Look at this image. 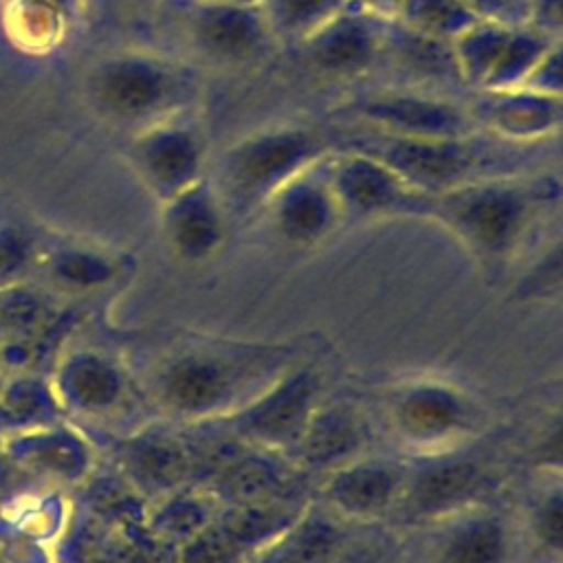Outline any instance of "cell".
<instances>
[{
	"label": "cell",
	"mask_w": 563,
	"mask_h": 563,
	"mask_svg": "<svg viewBox=\"0 0 563 563\" xmlns=\"http://www.w3.org/2000/svg\"><path fill=\"white\" fill-rule=\"evenodd\" d=\"M295 365L288 343H189L158 363L152 391L158 405L178 418H224Z\"/></svg>",
	"instance_id": "6da1fadb"
},
{
	"label": "cell",
	"mask_w": 563,
	"mask_h": 563,
	"mask_svg": "<svg viewBox=\"0 0 563 563\" xmlns=\"http://www.w3.org/2000/svg\"><path fill=\"white\" fill-rule=\"evenodd\" d=\"M556 200L554 178L517 172L471 180L431 196L427 218L451 231L473 255L495 264L523 246Z\"/></svg>",
	"instance_id": "7a4b0ae2"
},
{
	"label": "cell",
	"mask_w": 563,
	"mask_h": 563,
	"mask_svg": "<svg viewBox=\"0 0 563 563\" xmlns=\"http://www.w3.org/2000/svg\"><path fill=\"white\" fill-rule=\"evenodd\" d=\"M330 139L332 147L356 150L378 158L407 185L429 196L471 180L517 174L521 172L519 158L526 156L523 150H530L484 132L453 139H420L345 125Z\"/></svg>",
	"instance_id": "3957f363"
},
{
	"label": "cell",
	"mask_w": 563,
	"mask_h": 563,
	"mask_svg": "<svg viewBox=\"0 0 563 563\" xmlns=\"http://www.w3.org/2000/svg\"><path fill=\"white\" fill-rule=\"evenodd\" d=\"M332 152V139L310 125L275 123L229 143L209 178L229 216L264 209L266 200L292 176Z\"/></svg>",
	"instance_id": "277c9868"
},
{
	"label": "cell",
	"mask_w": 563,
	"mask_h": 563,
	"mask_svg": "<svg viewBox=\"0 0 563 563\" xmlns=\"http://www.w3.org/2000/svg\"><path fill=\"white\" fill-rule=\"evenodd\" d=\"M97 108L134 132L185 112L191 84L180 66L147 51H121L106 57L90 81Z\"/></svg>",
	"instance_id": "5b68a950"
},
{
	"label": "cell",
	"mask_w": 563,
	"mask_h": 563,
	"mask_svg": "<svg viewBox=\"0 0 563 563\" xmlns=\"http://www.w3.org/2000/svg\"><path fill=\"white\" fill-rule=\"evenodd\" d=\"M334 117L343 119V125L396 136L453 139L482 132L466 103L405 86H387L358 95L341 103Z\"/></svg>",
	"instance_id": "8992f818"
},
{
	"label": "cell",
	"mask_w": 563,
	"mask_h": 563,
	"mask_svg": "<svg viewBox=\"0 0 563 563\" xmlns=\"http://www.w3.org/2000/svg\"><path fill=\"white\" fill-rule=\"evenodd\" d=\"M554 42L559 40L530 24L475 22L451 42V48L462 88L490 92L521 86L537 59Z\"/></svg>",
	"instance_id": "52a82bcc"
},
{
	"label": "cell",
	"mask_w": 563,
	"mask_h": 563,
	"mask_svg": "<svg viewBox=\"0 0 563 563\" xmlns=\"http://www.w3.org/2000/svg\"><path fill=\"white\" fill-rule=\"evenodd\" d=\"M180 33L200 59L222 68L253 66L279 46L253 0H187Z\"/></svg>",
	"instance_id": "ba28073f"
},
{
	"label": "cell",
	"mask_w": 563,
	"mask_h": 563,
	"mask_svg": "<svg viewBox=\"0 0 563 563\" xmlns=\"http://www.w3.org/2000/svg\"><path fill=\"white\" fill-rule=\"evenodd\" d=\"M473 398L444 380H411L398 387L387 407L394 433L409 446L444 451L468 438L479 422Z\"/></svg>",
	"instance_id": "9c48e42d"
},
{
	"label": "cell",
	"mask_w": 563,
	"mask_h": 563,
	"mask_svg": "<svg viewBox=\"0 0 563 563\" xmlns=\"http://www.w3.org/2000/svg\"><path fill=\"white\" fill-rule=\"evenodd\" d=\"M325 174L343 220L389 216L427 218L431 196L407 185L396 172L369 154L332 147L325 156Z\"/></svg>",
	"instance_id": "30bf717a"
},
{
	"label": "cell",
	"mask_w": 563,
	"mask_h": 563,
	"mask_svg": "<svg viewBox=\"0 0 563 563\" xmlns=\"http://www.w3.org/2000/svg\"><path fill=\"white\" fill-rule=\"evenodd\" d=\"M128 154L158 202L207 178V141L185 112L136 130Z\"/></svg>",
	"instance_id": "8fae6325"
},
{
	"label": "cell",
	"mask_w": 563,
	"mask_h": 563,
	"mask_svg": "<svg viewBox=\"0 0 563 563\" xmlns=\"http://www.w3.org/2000/svg\"><path fill=\"white\" fill-rule=\"evenodd\" d=\"M321 380L310 367L295 365L222 422L262 449H292L319 407Z\"/></svg>",
	"instance_id": "7c38bea8"
},
{
	"label": "cell",
	"mask_w": 563,
	"mask_h": 563,
	"mask_svg": "<svg viewBox=\"0 0 563 563\" xmlns=\"http://www.w3.org/2000/svg\"><path fill=\"white\" fill-rule=\"evenodd\" d=\"M385 22L354 4L343 7L295 48L321 77L356 79L378 68Z\"/></svg>",
	"instance_id": "4fadbf2b"
},
{
	"label": "cell",
	"mask_w": 563,
	"mask_h": 563,
	"mask_svg": "<svg viewBox=\"0 0 563 563\" xmlns=\"http://www.w3.org/2000/svg\"><path fill=\"white\" fill-rule=\"evenodd\" d=\"M277 501L235 504L227 515H216L183 541L178 563H244L251 552L299 515Z\"/></svg>",
	"instance_id": "5bb4252c"
},
{
	"label": "cell",
	"mask_w": 563,
	"mask_h": 563,
	"mask_svg": "<svg viewBox=\"0 0 563 563\" xmlns=\"http://www.w3.org/2000/svg\"><path fill=\"white\" fill-rule=\"evenodd\" d=\"M466 106L484 134L521 147L550 141L563 123V97L523 86L475 92Z\"/></svg>",
	"instance_id": "9a60e30c"
},
{
	"label": "cell",
	"mask_w": 563,
	"mask_h": 563,
	"mask_svg": "<svg viewBox=\"0 0 563 563\" xmlns=\"http://www.w3.org/2000/svg\"><path fill=\"white\" fill-rule=\"evenodd\" d=\"M325 156L284 183L264 205L275 233L288 244H317L343 220L328 183Z\"/></svg>",
	"instance_id": "2e32d148"
},
{
	"label": "cell",
	"mask_w": 563,
	"mask_h": 563,
	"mask_svg": "<svg viewBox=\"0 0 563 563\" xmlns=\"http://www.w3.org/2000/svg\"><path fill=\"white\" fill-rule=\"evenodd\" d=\"M161 207V231L176 257L205 262L224 244L229 211L209 178L183 189Z\"/></svg>",
	"instance_id": "e0dca14e"
},
{
	"label": "cell",
	"mask_w": 563,
	"mask_h": 563,
	"mask_svg": "<svg viewBox=\"0 0 563 563\" xmlns=\"http://www.w3.org/2000/svg\"><path fill=\"white\" fill-rule=\"evenodd\" d=\"M407 468L383 460H350L328 471L323 497L341 515L374 519L396 510Z\"/></svg>",
	"instance_id": "ac0fdd59"
},
{
	"label": "cell",
	"mask_w": 563,
	"mask_h": 563,
	"mask_svg": "<svg viewBox=\"0 0 563 563\" xmlns=\"http://www.w3.org/2000/svg\"><path fill=\"white\" fill-rule=\"evenodd\" d=\"M484 486L486 475L477 462L442 455L418 471H407L396 510L416 519L440 517L460 510L475 499Z\"/></svg>",
	"instance_id": "d6986e66"
},
{
	"label": "cell",
	"mask_w": 563,
	"mask_h": 563,
	"mask_svg": "<svg viewBox=\"0 0 563 563\" xmlns=\"http://www.w3.org/2000/svg\"><path fill=\"white\" fill-rule=\"evenodd\" d=\"M396 77V86L433 92V86H462L451 42L416 33L396 20L385 22L378 68Z\"/></svg>",
	"instance_id": "ffe728a7"
},
{
	"label": "cell",
	"mask_w": 563,
	"mask_h": 563,
	"mask_svg": "<svg viewBox=\"0 0 563 563\" xmlns=\"http://www.w3.org/2000/svg\"><path fill=\"white\" fill-rule=\"evenodd\" d=\"M363 435L365 429L354 409L345 405L317 407L292 451L306 466H325L330 471L356 457Z\"/></svg>",
	"instance_id": "44dd1931"
},
{
	"label": "cell",
	"mask_w": 563,
	"mask_h": 563,
	"mask_svg": "<svg viewBox=\"0 0 563 563\" xmlns=\"http://www.w3.org/2000/svg\"><path fill=\"white\" fill-rule=\"evenodd\" d=\"M336 548V526L323 512L306 510L251 552L244 563H332Z\"/></svg>",
	"instance_id": "7402d4cb"
},
{
	"label": "cell",
	"mask_w": 563,
	"mask_h": 563,
	"mask_svg": "<svg viewBox=\"0 0 563 563\" xmlns=\"http://www.w3.org/2000/svg\"><path fill=\"white\" fill-rule=\"evenodd\" d=\"M125 374L121 367L99 354L84 352L73 356L62 369L64 396L81 411L103 413L125 396Z\"/></svg>",
	"instance_id": "603a6c76"
},
{
	"label": "cell",
	"mask_w": 563,
	"mask_h": 563,
	"mask_svg": "<svg viewBox=\"0 0 563 563\" xmlns=\"http://www.w3.org/2000/svg\"><path fill=\"white\" fill-rule=\"evenodd\" d=\"M510 537L495 515L457 519L438 545V563H508Z\"/></svg>",
	"instance_id": "cb8c5ba5"
},
{
	"label": "cell",
	"mask_w": 563,
	"mask_h": 563,
	"mask_svg": "<svg viewBox=\"0 0 563 563\" xmlns=\"http://www.w3.org/2000/svg\"><path fill=\"white\" fill-rule=\"evenodd\" d=\"M123 457L132 477L156 490L178 486L189 471L185 446L167 435H141L128 444Z\"/></svg>",
	"instance_id": "d4e9b609"
},
{
	"label": "cell",
	"mask_w": 563,
	"mask_h": 563,
	"mask_svg": "<svg viewBox=\"0 0 563 563\" xmlns=\"http://www.w3.org/2000/svg\"><path fill=\"white\" fill-rule=\"evenodd\" d=\"M262 11L275 42L297 46L321 24L334 18L347 0H253Z\"/></svg>",
	"instance_id": "484cf974"
},
{
	"label": "cell",
	"mask_w": 563,
	"mask_h": 563,
	"mask_svg": "<svg viewBox=\"0 0 563 563\" xmlns=\"http://www.w3.org/2000/svg\"><path fill=\"white\" fill-rule=\"evenodd\" d=\"M391 20L442 42H453L477 22L462 0H400Z\"/></svg>",
	"instance_id": "4316f807"
},
{
	"label": "cell",
	"mask_w": 563,
	"mask_h": 563,
	"mask_svg": "<svg viewBox=\"0 0 563 563\" xmlns=\"http://www.w3.org/2000/svg\"><path fill=\"white\" fill-rule=\"evenodd\" d=\"M216 517L209 497L202 495H176L172 497L154 519V526L165 537H180L183 541L196 534Z\"/></svg>",
	"instance_id": "83f0119b"
},
{
	"label": "cell",
	"mask_w": 563,
	"mask_h": 563,
	"mask_svg": "<svg viewBox=\"0 0 563 563\" xmlns=\"http://www.w3.org/2000/svg\"><path fill=\"white\" fill-rule=\"evenodd\" d=\"M112 260L90 251H66L55 262V275L75 288H92L114 277Z\"/></svg>",
	"instance_id": "f1b7e54d"
},
{
	"label": "cell",
	"mask_w": 563,
	"mask_h": 563,
	"mask_svg": "<svg viewBox=\"0 0 563 563\" xmlns=\"http://www.w3.org/2000/svg\"><path fill=\"white\" fill-rule=\"evenodd\" d=\"M532 534L537 543L550 552V554H561L563 550V495L561 488H554L552 493L543 495L539 504L532 510L530 519Z\"/></svg>",
	"instance_id": "f546056e"
},
{
	"label": "cell",
	"mask_w": 563,
	"mask_h": 563,
	"mask_svg": "<svg viewBox=\"0 0 563 563\" xmlns=\"http://www.w3.org/2000/svg\"><path fill=\"white\" fill-rule=\"evenodd\" d=\"M561 273H563V257H561V244L556 242L552 249L541 253V257L521 277L517 292L523 299H545L552 292L559 295L561 292Z\"/></svg>",
	"instance_id": "4dcf8cb0"
},
{
	"label": "cell",
	"mask_w": 563,
	"mask_h": 563,
	"mask_svg": "<svg viewBox=\"0 0 563 563\" xmlns=\"http://www.w3.org/2000/svg\"><path fill=\"white\" fill-rule=\"evenodd\" d=\"M35 460L42 468L59 475H77L86 464V451L66 435H48L35 444Z\"/></svg>",
	"instance_id": "1f68e13d"
},
{
	"label": "cell",
	"mask_w": 563,
	"mask_h": 563,
	"mask_svg": "<svg viewBox=\"0 0 563 563\" xmlns=\"http://www.w3.org/2000/svg\"><path fill=\"white\" fill-rule=\"evenodd\" d=\"M523 88L563 97V42H554L532 66ZM519 88V86H517Z\"/></svg>",
	"instance_id": "d6a6232c"
},
{
	"label": "cell",
	"mask_w": 563,
	"mask_h": 563,
	"mask_svg": "<svg viewBox=\"0 0 563 563\" xmlns=\"http://www.w3.org/2000/svg\"><path fill=\"white\" fill-rule=\"evenodd\" d=\"M477 22L519 26L530 22V0H462Z\"/></svg>",
	"instance_id": "836d02e7"
},
{
	"label": "cell",
	"mask_w": 563,
	"mask_h": 563,
	"mask_svg": "<svg viewBox=\"0 0 563 563\" xmlns=\"http://www.w3.org/2000/svg\"><path fill=\"white\" fill-rule=\"evenodd\" d=\"M532 29L561 40L563 35V0H530V22Z\"/></svg>",
	"instance_id": "e575fe53"
},
{
	"label": "cell",
	"mask_w": 563,
	"mask_h": 563,
	"mask_svg": "<svg viewBox=\"0 0 563 563\" xmlns=\"http://www.w3.org/2000/svg\"><path fill=\"white\" fill-rule=\"evenodd\" d=\"M26 249L15 238H2L0 240V275H9L18 271L24 264Z\"/></svg>",
	"instance_id": "d590c367"
},
{
	"label": "cell",
	"mask_w": 563,
	"mask_h": 563,
	"mask_svg": "<svg viewBox=\"0 0 563 563\" xmlns=\"http://www.w3.org/2000/svg\"><path fill=\"white\" fill-rule=\"evenodd\" d=\"M347 2L367 11V13H372V15L383 18V20H391L398 4H400V0H347Z\"/></svg>",
	"instance_id": "8d00e7d4"
}]
</instances>
